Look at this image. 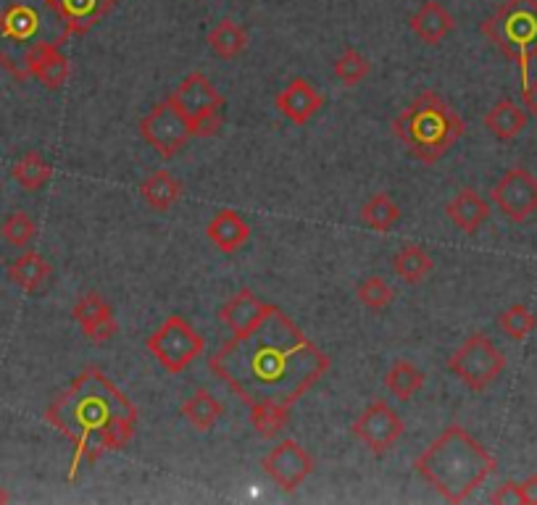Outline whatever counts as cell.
I'll use <instances>...</instances> for the list:
<instances>
[{"instance_id":"1","label":"cell","mask_w":537,"mask_h":505,"mask_svg":"<svg viewBox=\"0 0 537 505\" xmlns=\"http://www.w3.org/2000/svg\"><path fill=\"white\" fill-rule=\"evenodd\" d=\"M330 366L327 353L277 306L256 327L232 335L208 358V369L248 408H293Z\"/></svg>"},{"instance_id":"2","label":"cell","mask_w":537,"mask_h":505,"mask_svg":"<svg viewBox=\"0 0 537 505\" xmlns=\"http://www.w3.org/2000/svg\"><path fill=\"white\" fill-rule=\"evenodd\" d=\"M43 419L74 445L69 474L74 482L79 463H98L106 453H119L135 440L140 413L98 366H87L72 379V385L53 398Z\"/></svg>"},{"instance_id":"3","label":"cell","mask_w":537,"mask_h":505,"mask_svg":"<svg viewBox=\"0 0 537 505\" xmlns=\"http://www.w3.org/2000/svg\"><path fill=\"white\" fill-rule=\"evenodd\" d=\"M414 466L419 477L448 503H466L498 469L493 453L459 424L445 429Z\"/></svg>"},{"instance_id":"4","label":"cell","mask_w":537,"mask_h":505,"mask_svg":"<svg viewBox=\"0 0 537 505\" xmlns=\"http://www.w3.org/2000/svg\"><path fill=\"white\" fill-rule=\"evenodd\" d=\"M72 37L56 0H0V66L27 82V61L40 45H64Z\"/></svg>"},{"instance_id":"5","label":"cell","mask_w":537,"mask_h":505,"mask_svg":"<svg viewBox=\"0 0 537 505\" xmlns=\"http://www.w3.org/2000/svg\"><path fill=\"white\" fill-rule=\"evenodd\" d=\"M393 135L409 150L419 164L443 161L466 135V121L451 108V103L435 90H424L401 116L393 119Z\"/></svg>"},{"instance_id":"6","label":"cell","mask_w":537,"mask_h":505,"mask_svg":"<svg viewBox=\"0 0 537 505\" xmlns=\"http://www.w3.org/2000/svg\"><path fill=\"white\" fill-rule=\"evenodd\" d=\"M480 32L514 61L522 87L530 82V64L537 58V0H506L480 24Z\"/></svg>"},{"instance_id":"7","label":"cell","mask_w":537,"mask_h":505,"mask_svg":"<svg viewBox=\"0 0 537 505\" xmlns=\"http://www.w3.org/2000/svg\"><path fill=\"white\" fill-rule=\"evenodd\" d=\"M179 114L185 116L193 137H214L222 129V111L224 95L214 87V82L201 72L187 74L174 93L169 95Z\"/></svg>"},{"instance_id":"8","label":"cell","mask_w":537,"mask_h":505,"mask_svg":"<svg viewBox=\"0 0 537 505\" xmlns=\"http://www.w3.org/2000/svg\"><path fill=\"white\" fill-rule=\"evenodd\" d=\"M145 348L156 358L161 369L169 371V374H182L203 356L206 340L190 321L174 313L145 340Z\"/></svg>"},{"instance_id":"9","label":"cell","mask_w":537,"mask_h":505,"mask_svg":"<svg viewBox=\"0 0 537 505\" xmlns=\"http://www.w3.org/2000/svg\"><path fill=\"white\" fill-rule=\"evenodd\" d=\"M448 369L453 377H459L466 390L485 392L506 369V356L501 348H495L490 337L472 335L453 353Z\"/></svg>"},{"instance_id":"10","label":"cell","mask_w":537,"mask_h":505,"mask_svg":"<svg viewBox=\"0 0 537 505\" xmlns=\"http://www.w3.org/2000/svg\"><path fill=\"white\" fill-rule=\"evenodd\" d=\"M137 132H140V137H143L145 143L151 145L164 161H172L179 150L193 140V129H190L185 116L179 114V108L174 106L169 98H166L164 103L153 106L151 111L140 119Z\"/></svg>"},{"instance_id":"11","label":"cell","mask_w":537,"mask_h":505,"mask_svg":"<svg viewBox=\"0 0 537 505\" xmlns=\"http://www.w3.org/2000/svg\"><path fill=\"white\" fill-rule=\"evenodd\" d=\"M353 437L364 442V448L374 456H385L398 445V440L406 432L401 413L395 411L385 400H372L369 406L361 411L351 427Z\"/></svg>"},{"instance_id":"12","label":"cell","mask_w":537,"mask_h":505,"mask_svg":"<svg viewBox=\"0 0 537 505\" xmlns=\"http://www.w3.org/2000/svg\"><path fill=\"white\" fill-rule=\"evenodd\" d=\"M490 198L511 224H524L537 214V177L522 166H514L498 179Z\"/></svg>"},{"instance_id":"13","label":"cell","mask_w":537,"mask_h":505,"mask_svg":"<svg viewBox=\"0 0 537 505\" xmlns=\"http://www.w3.org/2000/svg\"><path fill=\"white\" fill-rule=\"evenodd\" d=\"M264 474L272 479L282 492H295L316 469L314 456L303 448L298 440H282L269 450V456L261 461Z\"/></svg>"},{"instance_id":"14","label":"cell","mask_w":537,"mask_h":505,"mask_svg":"<svg viewBox=\"0 0 537 505\" xmlns=\"http://www.w3.org/2000/svg\"><path fill=\"white\" fill-rule=\"evenodd\" d=\"M72 319L77 321L82 335L93 342V345H106V342L114 340V335L119 332L114 308L108 306V300L103 298L101 292H85V295L74 303Z\"/></svg>"},{"instance_id":"15","label":"cell","mask_w":537,"mask_h":505,"mask_svg":"<svg viewBox=\"0 0 537 505\" xmlns=\"http://www.w3.org/2000/svg\"><path fill=\"white\" fill-rule=\"evenodd\" d=\"M274 106H277V111H280L287 121H293L295 127H306L308 121L314 119L324 108V98L308 79L295 77L287 82V87H282L280 93H277Z\"/></svg>"},{"instance_id":"16","label":"cell","mask_w":537,"mask_h":505,"mask_svg":"<svg viewBox=\"0 0 537 505\" xmlns=\"http://www.w3.org/2000/svg\"><path fill=\"white\" fill-rule=\"evenodd\" d=\"M29 79H37L48 90H61L72 77V64L61 45H40L27 61Z\"/></svg>"},{"instance_id":"17","label":"cell","mask_w":537,"mask_h":505,"mask_svg":"<svg viewBox=\"0 0 537 505\" xmlns=\"http://www.w3.org/2000/svg\"><path fill=\"white\" fill-rule=\"evenodd\" d=\"M269 311H274L272 303H266V300L258 298L256 292L243 287L235 298H230L224 303L222 311H219V319H222V324L230 329L232 335H237V332H245V329L256 327L258 321L264 319Z\"/></svg>"},{"instance_id":"18","label":"cell","mask_w":537,"mask_h":505,"mask_svg":"<svg viewBox=\"0 0 537 505\" xmlns=\"http://www.w3.org/2000/svg\"><path fill=\"white\" fill-rule=\"evenodd\" d=\"M445 214L453 221V227L464 235H477L487 219H490V203L477 190L464 187L445 203Z\"/></svg>"},{"instance_id":"19","label":"cell","mask_w":537,"mask_h":505,"mask_svg":"<svg viewBox=\"0 0 537 505\" xmlns=\"http://www.w3.org/2000/svg\"><path fill=\"white\" fill-rule=\"evenodd\" d=\"M411 32L416 35V40H422L424 45H440L445 37L451 35L453 27H456V19L451 16V11L437 3V0H424L419 11L409 19Z\"/></svg>"},{"instance_id":"20","label":"cell","mask_w":537,"mask_h":505,"mask_svg":"<svg viewBox=\"0 0 537 505\" xmlns=\"http://www.w3.org/2000/svg\"><path fill=\"white\" fill-rule=\"evenodd\" d=\"M206 237L211 240L219 253H237V250L243 248L248 237H251V224L243 219V216L237 214V211H219L214 219L206 224Z\"/></svg>"},{"instance_id":"21","label":"cell","mask_w":537,"mask_h":505,"mask_svg":"<svg viewBox=\"0 0 537 505\" xmlns=\"http://www.w3.org/2000/svg\"><path fill=\"white\" fill-rule=\"evenodd\" d=\"M527 108H522L514 100H498L490 111L485 114V129L495 140H501V143H511L516 137L522 135L524 127H527Z\"/></svg>"},{"instance_id":"22","label":"cell","mask_w":537,"mask_h":505,"mask_svg":"<svg viewBox=\"0 0 537 505\" xmlns=\"http://www.w3.org/2000/svg\"><path fill=\"white\" fill-rule=\"evenodd\" d=\"M56 6L69 32L82 37L116 6V0H56Z\"/></svg>"},{"instance_id":"23","label":"cell","mask_w":537,"mask_h":505,"mask_svg":"<svg viewBox=\"0 0 537 505\" xmlns=\"http://www.w3.org/2000/svg\"><path fill=\"white\" fill-rule=\"evenodd\" d=\"M51 274V264H48L37 250H27V253L16 258L14 264L8 266V279H11L19 290L27 292V295L43 290L45 282L51 279Z\"/></svg>"},{"instance_id":"24","label":"cell","mask_w":537,"mask_h":505,"mask_svg":"<svg viewBox=\"0 0 537 505\" xmlns=\"http://www.w3.org/2000/svg\"><path fill=\"white\" fill-rule=\"evenodd\" d=\"M179 416L190 421V427L198 429V432H211L224 416V406L216 395L201 387L179 406Z\"/></svg>"},{"instance_id":"25","label":"cell","mask_w":537,"mask_h":505,"mask_svg":"<svg viewBox=\"0 0 537 505\" xmlns=\"http://www.w3.org/2000/svg\"><path fill=\"white\" fill-rule=\"evenodd\" d=\"M182 193H185L182 182L164 169L153 171L151 177L140 185V198H143L153 211H169V208H174L179 203V198H182Z\"/></svg>"},{"instance_id":"26","label":"cell","mask_w":537,"mask_h":505,"mask_svg":"<svg viewBox=\"0 0 537 505\" xmlns=\"http://www.w3.org/2000/svg\"><path fill=\"white\" fill-rule=\"evenodd\" d=\"M393 271L395 277H401L406 285H419L435 271V261L422 245H403L393 256Z\"/></svg>"},{"instance_id":"27","label":"cell","mask_w":537,"mask_h":505,"mask_svg":"<svg viewBox=\"0 0 537 505\" xmlns=\"http://www.w3.org/2000/svg\"><path fill=\"white\" fill-rule=\"evenodd\" d=\"M208 48L214 50L216 58L222 61H235L245 48H248V32L243 24H237L235 19H222L206 37Z\"/></svg>"},{"instance_id":"28","label":"cell","mask_w":537,"mask_h":505,"mask_svg":"<svg viewBox=\"0 0 537 505\" xmlns=\"http://www.w3.org/2000/svg\"><path fill=\"white\" fill-rule=\"evenodd\" d=\"M427 385V377H424L422 369H416L411 361H395L385 374V387L390 395H395L403 403H409L411 398H416L419 392Z\"/></svg>"},{"instance_id":"29","label":"cell","mask_w":537,"mask_h":505,"mask_svg":"<svg viewBox=\"0 0 537 505\" xmlns=\"http://www.w3.org/2000/svg\"><path fill=\"white\" fill-rule=\"evenodd\" d=\"M358 216H361V221H364L369 229L380 232V235H387V232H393L395 224L401 221V206L387 193H374L372 198L361 206Z\"/></svg>"},{"instance_id":"30","label":"cell","mask_w":537,"mask_h":505,"mask_svg":"<svg viewBox=\"0 0 537 505\" xmlns=\"http://www.w3.org/2000/svg\"><path fill=\"white\" fill-rule=\"evenodd\" d=\"M53 177V166L45 161L37 150H29L27 156L19 158L11 169V179H14L16 185L29 190V193H35L40 187H45L51 182Z\"/></svg>"},{"instance_id":"31","label":"cell","mask_w":537,"mask_h":505,"mask_svg":"<svg viewBox=\"0 0 537 505\" xmlns=\"http://www.w3.org/2000/svg\"><path fill=\"white\" fill-rule=\"evenodd\" d=\"M332 72H335V77L343 82L345 87H356L361 85L366 77H369V72H372V64H369V58L364 56V53H358L356 48H348L340 53V56L335 58V64H332Z\"/></svg>"},{"instance_id":"32","label":"cell","mask_w":537,"mask_h":505,"mask_svg":"<svg viewBox=\"0 0 537 505\" xmlns=\"http://www.w3.org/2000/svg\"><path fill=\"white\" fill-rule=\"evenodd\" d=\"M251 411V424L256 429L258 437L264 440H274L280 437L287 429V421H290V411L293 408H282V406H253L248 408Z\"/></svg>"},{"instance_id":"33","label":"cell","mask_w":537,"mask_h":505,"mask_svg":"<svg viewBox=\"0 0 537 505\" xmlns=\"http://www.w3.org/2000/svg\"><path fill=\"white\" fill-rule=\"evenodd\" d=\"M537 327V316L522 303H514L503 313H498V329L511 340H524L530 337Z\"/></svg>"},{"instance_id":"34","label":"cell","mask_w":537,"mask_h":505,"mask_svg":"<svg viewBox=\"0 0 537 505\" xmlns=\"http://www.w3.org/2000/svg\"><path fill=\"white\" fill-rule=\"evenodd\" d=\"M356 298L361 300V306L364 308L380 313L395 300V290L387 285L382 277H366L364 282H358Z\"/></svg>"},{"instance_id":"35","label":"cell","mask_w":537,"mask_h":505,"mask_svg":"<svg viewBox=\"0 0 537 505\" xmlns=\"http://www.w3.org/2000/svg\"><path fill=\"white\" fill-rule=\"evenodd\" d=\"M0 235H3V240H6L8 245H14V248H27L29 242L37 237V224L32 221V216L24 214V211H14V214L3 221Z\"/></svg>"},{"instance_id":"36","label":"cell","mask_w":537,"mask_h":505,"mask_svg":"<svg viewBox=\"0 0 537 505\" xmlns=\"http://www.w3.org/2000/svg\"><path fill=\"white\" fill-rule=\"evenodd\" d=\"M490 503L495 505H524L522 503V490H519V482H503L501 487H495L490 492Z\"/></svg>"},{"instance_id":"37","label":"cell","mask_w":537,"mask_h":505,"mask_svg":"<svg viewBox=\"0 0 537 505\" xmlns=\"http://www.w3.org/2000/svg\"><path fill=\"white\" fill-rule=\"evenodd\" d=\"M522 100L524 108H527V114L537 119V77L530 79V82L522 87Z\"/></svg>"},{"instance_id":"38","label":"cell","mask_w":537,"mask_h":505,"mask_svg":"<svg viewBox=\"0 0 537 505\" xmlns=\"http://www.w3.org/2000/svg\"><path fill=\"white\" fill-rule=\"evenodd\" d=\"M519 490H522L524 505H537V474H530L524 482H519Z\"/></svg>"},{"instance_id":"39","label":"cell","mask_w":537,"mask_h":505,"mask_svg":"<svg viewBox=\"0 0 537 505\" xmlns=\"http://www.w3.org/2000/svg\"><path fill=\"white\" fill-rule=\"evenodd\" d=\"M8 500H11V498H8V492L3 490V487H0V505H6Z\"/></svg>"}]
</instances>
